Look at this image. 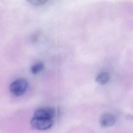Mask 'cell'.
I'll list each match as a JSON object with an SVG mask.
<instances>
[{
	"label": "cell",
	"mask_w": 133,
	"mask_h": 133,
	"mask_svg": "<svg viewBox=\"0 0 133 133\" xmlns=\"http://www.w3.org/2000/svg\"><path fill=\"white\" fill-rule=\"evenodd\" d=\"M31 126L37 130H44L50 128L54 123L53 119L36 117L33 116L31 122Z\"/></svg>",
	"instance_id": "2"
},
{
	"label": "cell",
	"mask_w": 133,
	"mask_h": 133,
	"mask_svg": "<svg viewBox=\"0 0 133 133\" xmlns=\"http://www.w3.org/2000/svg\"><path fill=\"white\" fill-rule=\"evenodd\" d=\"M28 2L33 5L39 6V5L44 4L45 3H46L47 2V1H46V0H31Z\"/></svg>",
	"instance_id": "7"
},
{
	"label": "cell",
	"mask_w": 133,
	"mask_h": 133,
	"mask_svg": "<svg viewBox=\"0 0 133 133\" xmlns=\"http://www.w3.org/2000/svg\"><path fill=\"white\" fill-rule=\"evenodd\" d=\"M55 115V110L50 107H43L36 109L33 114L34 117L53 119Z\"/></svg>",
	"instance_id": "3"
},
{
	"label": "cell",
	"mask_w": 133,
	"mask_h": 133,
	"mask_svg": "<svg viewBox=\"0 0 133 133\" xmlns=\"http://www.w3.org/2000/svg\"><path fill=\"white\" fill-rule=\"evenodd\" d=\"M100 124L103 127L113 126L115 122V118L113 115L110 113H105L102 115L99 119Z\"/></svg>",
	"instance_id": "4"
},
{
	"label": "cell",
	"mask_w": 133,
	"mask_h": 133,
	"mask_svg": "<svg viewBox=\"0 0 133 133\" xmlns=\"http://www.w3.org/2000/svg\"><path fill=\"white\" fill-rule=\"evenodd\" d=\"M110 74L107 72H103L99 73L96 77V82L100 85H104L108 83L110 79Z\"/></svg>",
	"instance_id": "5"
},
{
	"label": "cell",
	"mask_w": 133,
	"mask_h": 133,
	"mask_svg": "<svg viewBox=\"0 0 133 133\" xmlns=\"http://www.w3.org/2000/svg\"><path fill=\"white\" fill-rule=\"evenodd\" d=\"M126 118H127V119L130 120V121L133 122V115H128L127 116H126Z\"/></svg>",
	"instance_id": "8"
},
{
	"label": "cell",
	"mask_w": 133,
	"mask_h": 133,
	"mask_svg": "<svg viewBox=\"0 0 133 133\" xmlns=\"http://www.w3.org/2000/svg\"><path fill=\"white\" fill-rule=\"evenodd\" d=\"M45 65L42 62H37L34 63L31 67V71L34 74H36L44 70Z\"/></svg>",
	"instance_id": "6"
},
{
	"label": "cell",
	"mask_w": 133,
	"mask_h": 133,
	"mask_svg": "<svg viewBox=\"0 0 133 133\" xmlns=\"http://www.w3.org/2000/svg\"><path fill=\"white\" fill-rule=\"evenodd\" d=\"M28 86L29 83L26 79L19 78L11 83L9 86V91L12 95L19 97L25 94Z\"/></svg>",
	"instance_id": "1"
}]
</instances>
